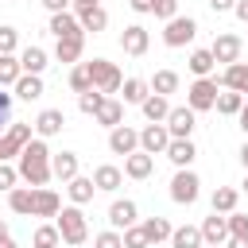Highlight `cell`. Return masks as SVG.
<instances>
[{
	"instance_id": "obj_1",
	"label": "cell",
	"mask_w": 248,
	"mask_h": 248,
	"mask_svg": "<svg viewBox=\"0 0 248 248\" xmlns=\"http://www.w3.org/2000/svg\"><path fill=\"white\" fill-rule=\"evenodd\" d=\"M19 178H23L27 186H46V182L54 178V170H50V147H46L43 136H35V140L19 151Z\"/></svg>"
},
{
	"instance_id": "obj_2",
	"label": "cell",
	"mask_w": 248,
	"mask_h": 248,
	"mask_svg": "<svg viewBox=\"0 0 248 248\" xmlns=\"http://www.w3.org/2000/svg\"><path fill=\"white\" fill-rule=\"evenodd\" d=\"M54 225H58V232H62V240H66L70 248H78V244L89 240V221H85L81 205H62L58 217H54Z\"/></svg>"
},
{
	"instance_id": "obj_3",
	"label": "cell",
	"mask_w": 248,
	"mask_h": 248,
	"mask_svg": "<svg viewBox=\"0 0 248 248\" xmlns=\"http://www.w3.org/2000/svg\"><path fill=\"white\" fill-rule=\"evenodd\" d=\"M85 66H89L93 89H101L105 97H108V93H120V85H124V74L116 70V62H108V58H93V62H85Z\"/></svg>"
},
{
	"instance_id": "obj_4",
	"label": "cell",
	"mask_w": 248,
	"mask_h": 248,
	"mask_svg": "<svg viewBox=\"0 0 248 248\" xmlns=\"http://www.w3.org/2000/svg\"><path fill=\"white\" fill-rule=\"evenodd\" d=\"M198 194H202V178H198L190 167H178V174L170 178V202H178V205H194Z\"/></svg>"
},
{
	"instance_id": "obj_5",
	"label": "cell",
	"mask_w": 248,
	"mask_h": 248,
	"mask_svg": "<svg viewBox=\"0 0 248 248\" xmlns=\"http://www.w3.org/2000/svg\"><path fill=\"white\" fill-rule=\"evenodd\" d=\"M217 78H198L190 89H186V105L194 108V112H209L213 105H217Z\"/></svg>"
},
{
	"instance_id": "obj_6",
	"label": "cell",
	"mask_w": 248,
	"mask_h": 248,
	"mask_svg": "<svg viewBox=\"0 0 248 248\" xmlns=\"http://www.w3.org/2000/svg\"><path fill=\"white\" fill-rule=\"evenodd\" d=\"M194 35H198V19H190V16H174V19H167L163 43H167L170 50H178V46L194 43Z\"/></svg>"
},
{
	"instance_id": "obj_7",
	"label": "cell",
	"mask_w": 248,
	"mask_h": 248,
	"mask_svg": "<svg viewBox=\"0 0 248 248\" xmlns=\"http://www.w3.org/2000/svg\"><path fill=\"white\" fill-rule=\"evenodd\" d=\"M163 124H167L170 140H190V132L198 128V112H194L190 105H174V108H170V116H167Z\"/></svg>"
},
{
	"instance_id": "obj_8",
	"label": "cell",
	"mask_w": 248,
	"mask_h": 248,
	"mask_svg": "<svg viewBox=\"0 0 248 248\" xmlns=\"http://www.w3.org/2000/svg\"><path fill=\"white\" fill-rule=\"evenodd\" d=\"M140 221V205L132 202V198H116L112 205H108V229H116V232H124V229H132Z\"/></svg>"
},
{
	"instance_id": "obj_9",
	"label": "cell",
	"mask_w": 248,
	"mask_h": 248,
	"mask_svg": "<svg viewBox=\"0 0 248 248\" xmlns=\"http://www.w3.org/2000/svg\"><path fill=\"white\" fill-rule=\"evenodd\" d=\"M167 147H170L167 124H147V128L140 132V151H147V155H167Z\"/></svg>"
},
{
	"instance_id": "obj_10",
	"label": "cell",
	"mask_w": 248,
	"mask_h": 248,
	"mask_svg": "<svg viewBox=\"0 0 248 248\" xmlns=\"http://www.w3.org/2000/svg\"><path fill=\"white\" fill-rule=\"evenodd\" d=\"M120 46H124V54H132V58H143V54H147V46H151V35H147V27H143V23H132V27H124V35H120Z\"/></svg>"
},
{
	"instance_id": "obj_11",
	"label": "cell",
	"mask_w": 248,
	"mask_h": 248,
	"mask_svg": "<svg viewBox=\"0 0 248 248\" xmlns=\"http://www.w3.org/2000/svg\"><path fill=\"white\" fill-rule=\"evenodd\" d=\"M108 151H112V155H132V151H140V132L128 128V124H116V128L108 132Z\"/></svg>"
},
{
	"instance_id": "obj_12",
	"label": "cell",
	"mask_w": 248,
	"mask_h": 248,
	"mask_svg": "<svg viewBox=\"0 0 248 248\" xmlns=\"http://www.w3.org/2000/svg\"><path fill=\"white\" fill-rule=\"evenodd\" d=\"M46 31H50L54 39H74V35H85V31H81V19H78V12H54Z\"/></svg>"
},
{
	"instance_id": "obj_13",
	"label": "cell",
	"mask_w": 248,
	"mask_h": 248,
	"mask_svg": "<svg viewBox=\"0 0 248 248\" xmlns=\"http://www.w3.org/2000/svg\"><path fill=\"white\" fill-rule=\"evenodd\" d=\"M62 198L50 186H35V202H31V217H58Z\"/></svg>"
},
{
	"instance_id": "obj_14",
	"label": "cell",
	"mask_w": 248,
	"mask_h": 248,
	"mask_svg": "<svg viewBox=\"0 0 248 248\" xmlns=\"http://www.w3.org/2000/svg\"><path fill=\"white\" fill-rule=\"evenodd\" d=\"M209 50H213V58H217V62L232 66V62H240V50H244V43H240L236 35H217Z\"/></svg>"
},
{
	"instance_id": "obj_15",
	"label": "cell",
	"mask_w": 248,
	"mask_h": 248,
	"mask_svg": "<svg viewBox=\"0 0 248 248\" xmlns=\"http://www.w3.org/2000/svg\"><path fill=\"white\" fill-rule=\"evenodd\" d=\"M62 128H66V112H62V108H43V112L35 116V136H43V140L58 136Z\"/></svg>"
},
{
	"instance_id": "obj_16",
	"label": "cell",
	"mask_w": 248,
	"mask_h": 248,
	"mask_svg": "<svg viewBox=\"0 0 248 248\" xmlns=\"http://www.w3.org/2000/svg\"><path fill=\"white\" fill-rule=\"evenodd\" d=\"M151 170H155V155H147V151H132V155H124V174H128V178L143 182V178H151Z\"/></svg>"
},
{
	"instance_id": "obj_17",
	"label": "cell",
	"mask_w": 248,
	"mask_h": 248,
	"mask_svg": "<svg viewBox=\"0 0 248 248\" xmlns=\"http://www.w3.org/2000/svg\"><path fill=\"white\" fill-rule=\"evenodd\" d=\"M140 108H143V116H147V124H163V120L170 116V108H174V105H170V101H167L163 93H147Z\"/></svg>"
},
{
	"instance_id": "obj_18",
	"label": "cell",
	"mask_w": 248,
	"mask_h": 248,
	"mask_svg": "<svg viewBox=\"0 0 248 248\" xmlns=\"http://www.w3.org/2000/svg\"><path fill=\"white\" fill-rule=\"evenodd\" d=\"M101 128H116V124H124V101H116V97H105V105L97 108V116H93Z\"/></svg>"
},
{
	"instance_id": "obj_19",
	"label": "cell",
	"mask_w": 248,
	"mask_h": 248,
	"mask_svg": "<svg viewBox=\"0 0 248 248\" xmlns=\"http://www.w3.org/2000/svg\"><path fill=\"white\" fill-rule=\"evenodd\" d=\"M66 194H70V202H74V205H89V202H93V194H97L93 174H89V178H81V174H78V178H70V182H66Z\"/></svg>"
},
{
	"instance_id": "obj_20",
	"label": "cell",
	"mask_w": 248,
	"mask_h": 248,
	"mask_svg": "<svg viewBox=\"0 0 248 248\" xmlns=\"http://www.w3.org/2000/svg\"><path fill=\"white\" fill-rule=\"evenodd\" d=\"M202 240H205V244H225V240H229V217H221V213L205 217V221H202Z\"/></svg>"
},
{
	"instance_id": "obj_21",
	"label": "cell",
	"mask_w": 248,
	"mask_h": 248,
	"mask_svg": "<svg viewBox=\"0 0 248 248\" xmlns=\"http://www.w3.org/2000/svg\"><path fill=\"white\" fill-rule=\"evenodd\" d=\"M81 50H85V35H74V39H58V46H54V58H58V62H66V66H78Z\"/></svg>"
},
{
	"instance_id": "obj_22",
	"label": "cell",
	"mask_w": 248,
	"mask_h": 248,
	"mask_svg": "<svg viewBox=\"0 0 248 248\" xmlns=\"http://www.w3.org/2000/svg\"><path fill=\"white\" fill-rule=\"evenodd\" d=\"M93 182H97V190L112 194V190H120V182H124V170H120V167H112V163H101V167L93 170Z\"/></svg>"
},
{
	"instance_id": "obj_23",
	"label": "cell",
	"mask_w": 248,
	"mask_h": 248,
	"mask_svg": "<svg viewBox=\"0 0 248 248\" xmlns=\"http://www.w3.org/2000/svg\"><path fill=\"white\" fill-rule=\"evenodd\" d=\"M221 85H225V89H236V93L248 97V62H232V66H225Z\"/></svg>"
},
{
	"instance_id": "obj_24",
	"label": "cell",
	"mask_w": 248,
	"mask_h": 248,
	"mask_svg": "<svg viewBox=\"0 0 248 248\" xmlns=\"http://www.w3.org/2000/svg\"><path fill=\"white\" fill-rule=\"evenodd\" d=\"M78 19H81V31H85V35H89V31L97 35V31L108 27V12H105L101 4H97V8H78Z\"/></svg>"
},
{
	"instance_id": "obj_25",
	"label": "cell",
	"mask_w": 248,
	"mask_h": 248,
	"mask_svg": "<svg viewBox=\"0 0 248 248\" xmlns=\"http://www.w3.org/2000/svg\"><path fill=\"white\" fill-rule=\"evenodd\" d=\"M202 225H178L170 232V248H202Z\"/></svg>"
},
{
	"instance_id": "obj_26",
	"label": "cell",
	"mask_w": 248,
	"mask_h": 248,
	"mask_svg": "<svg viewBox=\"0 0 248 248\" xmlns=\"http://www.w3.org/2000/svg\"><path fill=\"white\" fill-rule=\"evenodd\" d=\"M12 89H16L19 101H39V97H43V74H23Z\"/></svg>"
},
{
	"instance_id": "obj_27",
	"label": "cell",
	"mask_w": 248,
	"mask_h": 248,
	"mask_svg": "<svg viewBox=\"0 0 248 248\" xmlns=\"http://www.w3.org/2000/svg\"><path fill=\"white\" fill-rule=\"evenodd\" d=\"M147 93H151V85L143 78H124V85H120V101L124 105H143Z\"/></svg>"
},
{
	"instance_id": "obj_28",
	"label": "cell",
	"mask_w": 248,
	"mask_h": 248,
	"mask_svg": "<svg viewBox=\"0 0 248 248\" xmlns=\"http://www.w3.org/2000/svg\"><path fill=\"white\" fill-rule=\"evenodd\" d=\"M167 159H170L174 167H190V163L198 159V147H194L190 140H170V147H167Z\"/></svg>"
},
{
	"instance_id": "obj_29",
	"label": "cell",
	"mask_w": 248,
	"mask_h": 248,
	"mask_svg": "<svg viewBox=\"0 0 248 248\" xmlns=\"http://www.w3.org/2000/svg\"><path fill=\"white\" fill-rule=\"evenodd\" d=\"M50 170H54V178H62V182H70V178H78V155H74V151H62V155H50Z\"/></svg>"
},
{
	"instance_id": "obj_30",
	"label": "cell",
	"mask_w": 248,
	"mask_h": 248,
	"mask_svg": "<svg viewBox=\"0 0 248 248\" xmlns=\"http://www.w3.org/2000/svg\"><path fill=\"white\" fill-rule=\"evenodd\" d=\"M19 66H23V74H43L46 70V50L43 46H23L19 50Z\"/></svg>"
},
{
	"instance_id": "obj_31",
	"label": "cell",
	"mask_w": 248,
	"mask_h": 248,
	"mask_svg": "<svg viewBox=\"0 0 248 248\" xmlns=\"http://www.w3.org/2000/svg\"><path fill=\"white\" fill-rule=\"evenodd\" d=\"M186 66H190V74H194V78H213V66H217V58H213V50L205 46V50H194Z\"/></svg>"
},
{
	"instance_id": "obj_32",
	"label": "cell",
	"mask_w": 248,
	"mask_h": 248,
	"mask_svg": "<svg viewBox=\"0 0 248 248\" xmlns=\"http://www.w3.org/2000/svg\"><path fill=\"white\" fill-rule=\"evenodd\" d=\"M236 202H240V190H232V186H217V190H213V198H209L213 213H232V209H236Z\"/></svg>"
},
{
	"instance_id": "obj_33",
	"label": "cell",
	"mask_w": 248,
	"mask_h": 248,
	"mask_svg": "<svg viewBox=\"0 0 248 248\" xmlns=\"http://www.w3.org/2000/svg\"><path fill=\"white\" fill-rule=\"evenodd\" d=\"M31 202H35V186H16V190H8V205H12V213L31 217Z\"/></svg>"
},
{
	"instance_id": "obj_34",
	"label": "cell",
	"mask_w": 248,
	"mask_h": 248,
	"mask_svg": "<svg viewBox=\"0 0 248 248\" xmlns=\"http://www.w3.org/2000/svg\"><path fill=\"white\" fill-rule=\"evenodd\" d=\"M221 116H240V108H244V93H236V89H225V93H217V105H213Z\"/></svg>"
},
{
	"instance_id": "obj_35",
	"label": "cell",
	"mask_w": 248,
	"mask_h": 248,
	"mask_svg": "<svg viewBox=\"0 0 248 248\" xmlns=\"http://www.w3.org/2000/svg\"><path fill=\"white\" fill-rule=\"evenodd\" d=\"M23 78V66H19V54H0V85H16Z\"/></svg>"
},
{
	"instance_id": "obj_36",
	"label": "cell",
	"mask_w": 248,
	"mask_h": 248,
	"mask_svg": "<svg viewBox=\"0 0 248 248\" xmlns=\"http://www.w3.org/2000/svg\"><path fill=\"white\" fill-rule=\"evenodd\" d=\"M147 85H151V93L170 97V93H178V74H174V70H155V78H151Z\"/></svg>"
},
{
	"instance_id": "obj_37",
	"label": "cell",
	"mask_w": 248,
	"mask_h": 248,
	"mask_svg": "<svg viewBox=\"0 0 248 248\" xmlns=\"http://www.w3.org/2000/svg\"><path fill=\"white\" fill-rule=\"evenodd\" d=\"M143 232H147V240H151V244H163V240H170V232H174V229H170V221H167V217H147V221H143Z\"/></svg>"
},
{
	"instance_id": "obj_38",
	"label": "cell",
	"mask_w": 248,
	"mask_h": 248,
	"mask_svg": "<svg viewBox=\"0 0 248 248\" xmlns=\"http://www.w3.org/2000/svg\"><path fill=\"white\" fill-rule=\"evenodd\" d=\"M31 244H35V248H58V244H62L58 225H39V229H35V236H31Z\"/></svg>"
},
{
	"instance_id": "obj_39",
	"label": "cell",
	"mask_w": 248,
	"mask_h": 248,
	"mask_svg": "<svg viewBox=\"0 0 248 248\" xmlns=\"http://www.w3.org/2000/svg\"><path fill=\"white\" fill-rule=\"evenodd\" d=\"M31 128H35V124H8V132H4V136H8V143H12L16 151H23V147L35 140V136H31Z\"/></svg>"
},
{
	"instance_id": "obj_40",
	"label": "cell",
	"mask_w": 248,
	"mask_h": 248,
	"mask_svg": "<svg viewBox=\"0 0 248 248\" xmlns=\"http://www.w3.org/2000/svg\"><path fill=\"white\" fill-rule=\"evenodd\" d=\"M70 89H74V93H89V89H93V78H89V66H85V62H78V66L70 70Z\"/></svg>"
},
{
	"instance_id": "obj_41",
	"label": "cell",
	"mask_w": 248,
	"mask_h": 248,
	"mask_svg": "<svg viewBox=\"0 0 248 248\" xmlns=\"http://www.w3.org/2000/svg\"><path fill=\"white\" fill-rule=\"evenodd\" d=\"M105 105V93L101 89H89V93H78V108L85 112V116H97V108Z\"/></svg>"
},
{
	"instance_id": "obj_42",
	"label": "cell",
	"mask_w": 248,
	"mask_h": 248,
	"mask_svg": "<svg viewBox=\"0 0 248 248\" xmlns=\"http://www.w3.org/2000/svg\"><path fill=\"white\" fill-rule=\"evenodd\" d=\"M16 50H19V31L12 23H4L0 27V54H16Z\"/></svg>"
},
{
	"instance_id": "obj_43",
	"label": "cell",
	"mask_w": 248,
	"mask_h": 248,
	"mask_svg": "<svg viewBox=\"0 0 248 248\" xmlns=\"http://www.w3.org/2000/svg\"><path fill=\"white\" fill-rule=\"evenodd\" d=\"M124 248H151V240H147L143 225H132V229H124Z\"/></svg>"
},
{
	"instance_id": "obj_44",
	"label": "cell",
	"mask_w": 248,
	"mask_h": 248,
	"mask_svg": "<svg viewBox=\"0 0 248 248\" xmlns=\"http://www.w3.org/2000/svg\"><path fill=\"white\" fill-rule=\"evenodd\" d=\"M93 248H124V232L105 229V232H97V236H93Z\"/></svg>"
},
{
	"instance_id": "obj_45",
	"label": "cell",
	"mask_w": 248,
	"mask_h": 248,
	"mask_svg": "<svg viewBox=\"0 0 248 248\" xmlns=\"http://www.w3.org/2000/svg\"><path fill=\"white\" fill-rule=\"evenodd\" d=\"M229 217V236H248V213H225Z\"/></svg>"
},
{
	"instance_id": "obj_46",
	"label": "cell",
	"mask_w": 248,
	"mask_h": 248,
	"mask_svg": "<svg viewBox=\"0 0 248 248\" xmlns=\"http://www.w3.org/2000/svg\"><path fill=\"white\" fill-rule=\"evenodd\" d=\"M16 182H19V167H12V163H0V190L8 194V190H16Z\"/></svg>"
},
{
	"instance_id": "obj_47",
	"label": "cell",
	"mask_w": 248,
	"mask_h": 248,
	"mask_svg": "<svg viewBox=\"0 0 248 248\" xmlns=\"http://www.w3.org/2000/svg\"><path fill=\"white\" fill-rule=\"evenodd\" d=\"M151 16H159L163 23H167V19H174V16H178V0H155Z\"/></svg>"
},
{
	"instance_id": "obj_48",
	"label": "cell",
	"mask_w": 248,
	"mask_h": 248,
	"mask_svg": "<svg viewBox=\"0 0 248 248\" xmlns=\"http://www.w3.org/2000/svg\"><path fill=\"white\" fill-rule=\"evenodd\" d=\"M70 4H74V0H43V8H46L50 16H54V12H70Z\"/></svg>"
},
{
	"instance_id": "obj_49",
	"label": "cell",
	"mask_w": 248,
	"mask_h": 248,
	"mask_svg": "<svg viewBox=\"0 0 248 248\" xmlns=\"http://www.w3.org/2000/svg\"><path fill=\"white\" fill-rule=\"evenodd\" d=\"M12 155H19V151H16L12 143H8V136H0V163H8Z\"/></svg>"
},
{
	"instance_id": "obj_50",
	"label": "cell",
	"mask_w": 248,
	"mask_h": 248,
	"mask_svg": "<svg viewBox=\"0 0 248 248\" xmlns=\"http://www.w3.org/2000/svg\"><path fill=\"white\" fill-rule=\"evenodd\" d=\"M128 8H132V12H140V16H147V12L155 8V0H128Z\"/></svg>"
},
{
	"instance_id": "obj_51",
	"label": "cell",
	"mask_w": 248,
	"mask_h": 248,
	"mask_svg": "<svg viewBox=\"0 0 248 248\" xmlns=\"http://www.w3.org/2000/svg\"><path fill=\"white\" fill-rule=\"evenodd\" d=\"M209 8H213V12H232L236 0H209Z\"/></svg>"
},
{
	"instance_id": "obj_52",
	"label": "cell",
	"mask_w": 248,
	"mask_h": 248,
	"mask_svg": "<svg viewBox=\"0 0 248 248\" xmlns=\"http://www.w3.org/2000/svg\"><path fill=\"white\" fill-rule=\"evenodd\" d=\"M232 16H236L240 23H248V0H236V8H232Z\"/></svg>"
},
{
	"instance_id": "obj_53",
	"label": "cell",
	"mask_w": 248,
	"mask_h": 248,
	"mask_svg": "<svg viewBox=\"0 0 248 248\" xmlns=\"http://www.w3.org/2000/svg\"><path fill=\"white\" fill-rule=\"evenodd\" d=\"M0 112H12V93H4V85H0Z\"/></svg>"
},
{
	"instance_id": "obj_54",
	"label": "cell",
	"mask_w": 248,
	"mask_h": 248,
	"mask_svg": "<svg viewBox=\"0 0 248 248\" xmlns=\"http://www.w3.org/2000/svg\"><path fill=\"white\" fill-rule=\"evenodd\" d=\"M225 248H248V236H229V244Z\"/></svg>"
},
{
	"instance_id": "obj_55",
	"label": "cell",
	"mask_w": 248,
	"mask_h": 248,
	"mask_svg": "<svg viewBox=\"0 0 248 248\" xmlns=\"http://www.w3.org/2000/svg\"><path fill=\"white\" fill-rule=\"evenodd\" d=\"M236 120H240V128H244V136H248V97H244V108H240V116H236Z\"/></svg>"
},
{
	"instance_id": "obj_56",
	"label": "cell",
	"mask_w": 248,
	"mask_h": 248,
	"mask_svg": "<svg viewBox=\"0 0 248 248\" xmlns=\"http://www.w3.org/2000/svg\"><path fill=\"white\" fill-rule=\"evenodd\" d=\"M97 4H101V0H74V12H78V8H97Z\"/></svg>"
},
{
	"instance_id": "obj_57",
	"label": "cell",
	"mask_w": 248,
	"mask_h": 248,
	"mask_svg": "<svg viewBox=\"0 0 248 248\" xmlns=\"http://www.w3.org/2000/svg\"><path fill=\"white\" fill-rule=\"evenodd\" d=\"M240 163H244V170H248V140H244V147H240Z\"/></svg>"
},
{
	"instance_id": "obj_58",
	"label": "cell",
	"mask_w": 248,
	"mask_h": 248,
	"mask_svg": "<svg viewBox=\"0 0 248 248\" xmlns=\"http://www.w3.org/2000/svg\"><path fill=\"white\" fill-rule=\"evenodd\" d=\"M0 240H8V221H0Z\"/></svg>"
},
{
	"instance_id": "obj_59",
	"label": "cell",
	"mask_w": 248,
	"mask_h": 248,
	"mask_svg": "<svg viewBox=\"0 0 248 248\" xmlns=\"http://www.w3.org/2000/svg\"><path fill=\"white\" fill-rule=\"evenodd\" d=\"M0 248H19V244H16L12 236H8V240H0Z\"/></svg>"
},
{
	"instance_id": "obj_60",
	"label": "cell",
	"mask_w": 248,
	"mask_h": 248,
	"mask_svg": "<svg viewBox=\"0 0 248 248\" xmlns=\"http://www.w3.org/2000/svg\"><path fill=\"white\" fill-rule=\"evenodd\" d=\"M4 124H12V120H8V112H0V128H4Z\"/></svg>"
},
{
	"instance_id": "obj_61",
	"label": "cell",
	"mask_w": 248,
	"mask_h": 248,
	"mask_svg": "<svg viewBox=\"0 0 248 248\" xmlns=\"http://www.w3.org/2000/svg\"><path fill=\"white\" fill-rule=\"evenodd\" d=\"M202 248H221V244H202Z\"/></svg>"
},
{
	"instance_id": "obj_62",
	"label": "cell",
	"mask_w": 248,
	"mask_h": 248,
	"mask_svg": "<svg viewBox=\"0 0 248 248\" xmlns=\"http://www.w3.org/2000/svg\"><path fill=\"white\" fill-rule=\"evenodd\" d=\"M244 190H248V178H244Z\"/></svg>"
}]
</instances>
